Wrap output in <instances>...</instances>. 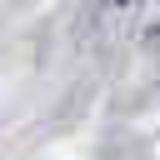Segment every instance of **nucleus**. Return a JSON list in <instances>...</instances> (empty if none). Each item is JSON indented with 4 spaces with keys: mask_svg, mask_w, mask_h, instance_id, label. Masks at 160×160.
I'll return each instance as SVG.
<instances>
[]
</instances>
